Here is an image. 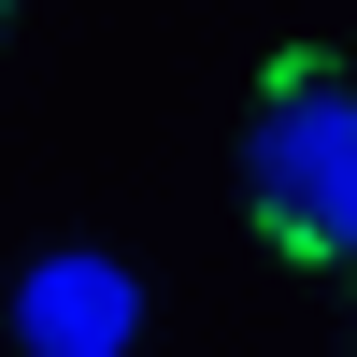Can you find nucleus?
Returning <instances> with one entry per match:
<instances>
[{"label":"nucleus","instance_id":"f03ea898","mask_svg":"<svg viewBox=\"0 0 357 357\" xmlns=\"http://www.w3.org/2000/svg\"><path fill=\"white\" fill-rule=\"evenodd\" d=\"M143 343V272L129 257H29L15 272V357H129Z\"/></svg>","mask_w":357,"mask_h":357},{"label":"nucleus","instance_id":"f257e3e1","mask_svg":"<svg viewBox=\"0 0 357 357\" xmlns=\"http://www.w3.org/2000/svg\"><path fill=\"white\" fill-rule=\"evenodd\" d=\"M243 215L286 257L357 286V72L343 57H272V86L243 114Z\"/></svg>","mask_w":357,"mask_h":357}]
</instances>
